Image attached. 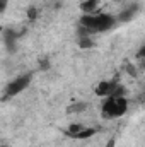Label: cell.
I'll list each match as a JSON object with an SVG mask.
<instances>
[{
	"label": "cell",
	"mask_w": 145,
	"mask_h": 147,
	"mask_svg": "<svg viewBox=\"0 0 145 147\" xmlns=\"http://www.w3.org/2000/svg\"><path fill=\"white\" fill-rule=\"evenodd\" d=\"M0 147H9V146H0Z\"/></svg>",
	"instance_id": "7c38bea8"
},
{
	"label": "cell",
	"mask_w": 145,
	"mask_h": 147,
	"mask_svg": "<svg viewBox=\"0 0 145 147\" xmlns=\"http://www.w3.org/2000/svg\"><path fill=\"white\" fill-rule=\"evenodd\" d=\"M138 12H140V5L138 3H132V5H126V7H123L114 17H116V22H121V24H125V22H130V21H133L137 16H138Z\"/></svg>",
	"instance_id": "5b68a950"
},
{
	"label": "cell",
	"mask_w": 145,
	"mask_h": 147,
	"mask_svg": "<svg viewBox=\"0 0 145 147\" xmlns=\"http://www.w3.org/2000/svg\"><path fill=\"white\" fill-rule=\"evenodd\" d=\"M116 17L113 14H103V12H97V14H84L80 17V34H97V33H106L111 31L114 26H116Z\"/></svg>",
	"instance_id": "6da1fadb"
},
{
	"label": "cell",
	"mask_w": 145,
	"mask_h": 147,
	"mask_svg": "<svg viewBox=\"0 0 145 147\" xmlns=\"http://www.w3.org/2000/svg\"><path fill=\"white\" fill-rule=\"evenodd\" d=\"M79 46L80 48H92L94 41L89 34H79Z\"/></svg>",
	"instance_id": "ba28073f"
},
{
	"label": "cell",
	"mask_w": 145,
	"mask_h": 147,
	"mask_svg": "<svg viewBox=\"0 0 145 147\" xmlns=\"http://www.w3.org/2000/svg\"><path fill=\"white\" fill-rule=\"evenodd\" d=\"M106 147H114V139H111V140L108 142V146H106Z\"/></svg>",
	"instance_id": "8fae6325"
},
{
	"label": "cell",
	"mask_w": 145,
	"mask_h": 147,
	"mask_svg": "<svg viewBox=\"0 0 145 147\" xmlns=\"http://www.w3.org/2000/svg\"><path fill=\"white\" fill-rule=\"evenodd\" d=\"M85 108H87V103H73L68 108V113H82Z\"/></svg>",
	"instance_id": "9c48e42d"
},
{
	"label": "cell",
	"mask_w": 145,
	"mask_h": 147,
	"mask_svg": "<svg viewBox=\"0 0 145 147\" xmlns=\"http://www.w3.org/2000/svg\"><path fill=\"white\" fill-rule=\"evenodd\" d=\"M101 7V0H84L80 3V10L84 14H97Z\"/></svg>",
	"instance_id": "8992f818"
},
{
	"label": "cell",
	"mask_w": 145,
	"mask_h": 147,
	"mask_svg": "<svg viewBox=\"0 0 145 147\" xmlns=\"http://www.w3.org/2000/svg\"><path fill=\"white\" fill-rule=\"evenodd\" d=\"M96 96L106 99L109 96H125V89L116 82V80H101L97 87L94 89Z\"/></svg>",
	"instance_id": "277c9868"
},
{
	"label": "cell",
	"mask_w": 145,
	"mask_h": 147,
	"mask_svg": "<svg viewBox=\"0 0 145 147\" xmlns=\"http://www.w3.org/2000/svg\"><path fill=\"white\" fill-rule=\"evenodd\" d=\"M9 7V0H0V14H3Z\"/></svg>",
	"instance_id": "30bf717a"
},
{
	"label": "cell",
	"mask_w": 145,
	"mask_h": 147,
	"mask_svg": "<svg viewBox=\"0 0 145 147\" xmlns=\"http://www.w3.org/2000/svg\"><path fill=\"white\" fill-rule=\"evenodd\" d=\"M31 80H33V74H31V72H26V74L17 75L15 79H12V80L5 86L3 96H5V98H15L17 94L24 92V91L29 87Z\"/></svg>",
	"instance_id": "3957f363"
},
{
	"label": "cell",
	"mask_w": 145,
	"mask_h": 147,
	"mask_svg": "<svg viewBox=\"0 0 145 147\" xmlns=\"http://www.w3.org/2000/svg\"><path fill=\"white\" fill-rule=\"evenodd\" d=\"M96 134V128H80L75 135H73V139H89V137H92Z\"/></svg>",
	"instance_id": "52a82bcc"
},
{
	"label": "cell",
	"mask_w": 145,
	"mask_h": 147,
	"mask_svg": "<svg viewBox=\"0 0 145 147\" xmlns=\"http://www.w3.org/2000/svg\"><path fill=\"white\" fill-rule=\"evenodd\" d=\"M128 110V99L125 96H109L104 99L103 103V116L108 118V120H114V118H119L123 116Z\"/></svg>",
	"instance_id": "7a4b0ae2"
}]
</instances>
